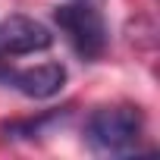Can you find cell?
I'll return each instance as SVG.
<instances>
[{
	"label": "cell",
	"mask_w": 160,
	"mask_h": 160,
	"mask_svg": "<svg viewBox=\"0 0 160 160\" xmlns=\"http://www.w3.org/2000/svg\"><path fill=\"white\" fill-rule=\"evenodd\" d=\"M141 138V110L132 104H107L85 119V141L98 154H132Z\"/></svg>",
	"instance_id": "cell-1"
},
{
	"label": "cell",
	"mask_w": 160,
	"mask_h": 160,
	"mask_svg": "<svg viewBox=\"0 0 160 160\" xmlns=\"http://www.w3.org/2000/svg\"><path fill=\"white\" fill-rule=\"evenodd\" d=\"M53 19L60 25V32L66 35V41L72 44V50L85 60H98L107 50V25L101 19V13L88 3H66L53 10Z\"/></svg>",
	"instance_id": "cell-2"
},
{
	"label": "cell",
	"mask_w": 160,
	"mask_h": 160,
	"mask_svg": "<svg viewBox=\"0 0 160 160\" xmlns=\"http://www.w3.org/2000/svg\"><path fill=\"white\" fill-rule=\"evenodd\" d=\"M50 44H53V35L38 19H28V16H7V19H0V53L25 57V53L47 50Z\"/></svg>",
	"instance_id": "cell-3"
},
{
	"label": "cell",
	"mask_w": 160,
	"mask_h": 160,
	"mask_svg": "<svg viewBox=\"0 0 160 160\" xmlns=\"http://www.w3.org/2000/svg\"><path fill=\"white\" fill-rule=\"evenodd\" d=\"M0 78L32 101H47V98L60 94V88L66 85V69H63V63H38L28 69L0 72Z\"/></svg>",
	"instance_id": "cell-4"
}]
</instances>
